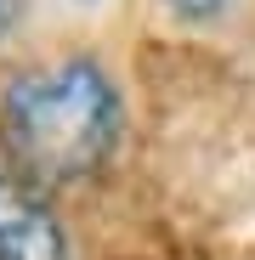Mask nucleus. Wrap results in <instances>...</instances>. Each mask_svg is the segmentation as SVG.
<instances>
[{"label": "nucleus", "instance_id": "f257e3e1", "mask_svg": "<svg viewBox=\"0 0 255 260\" xmlns=\"http://www.w3.org/2000/svg\"><path fill=\"white\" fill-rule=\"evenodd\" d=\"M0 142L17 176L46 187L85 181L119 142V91L97 62H57L12 79L0 102Z\"/></svg>", "mask_w": 255, "mask_h": 260}, {"label": "nucleus", "instance_id": "7ed1b4c3", "mask_svg": "<svg viewBox=\"0 0 255 260\" xmlns=\"http://www.w3.org/2000/svg\"><path fill=\"white\" fill-rule=\"evenodd\" d=\"M170 6L187 17H216V12H227V0H170Z\"/></svg>", "mask_w": 255, "mask_h": 260}, {"label": "nucleus", "instance_id": "f03ea898", "mask_svg": "<svg viewBox=\"0 0 255 260\" xmlns=\"http://www.w3.org/2000/svg\"><path fill=\"white\" fill-rule=\"evenodd\" d=\"M0 260H68L51 204L23 176H0Z\"/></svg>", "mask_w": 255, "mask_h": 260}]
</instances>
